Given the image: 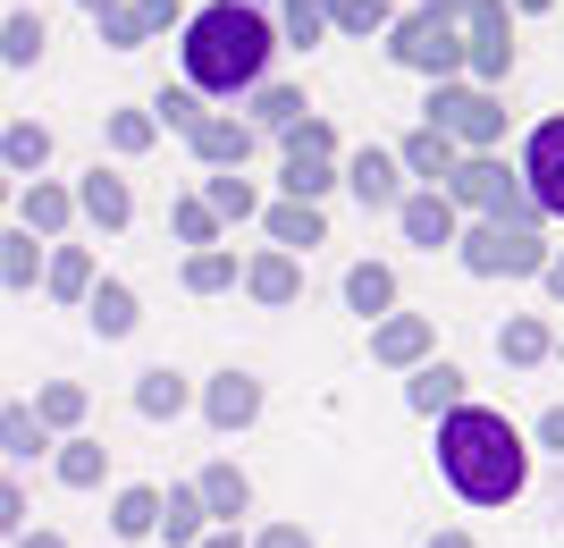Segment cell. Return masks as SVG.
Segmentation results:
<instances>
[{
    "label": "cell",
    "mask_w": 564,
    "mask_h": 548,
    "mask_svg": "<svg viewBox=\"0 0 564 548\" xmlns=\"http://www.w3.org/2000/svg\"><path fill=\"white\" fill-rule=\"evenodd\" d=\"M438 473L455 481V498L471 506H506L522 498V473H531V455H522L514 422L489 406H455L447 430H438Z\"/></svg>",
    "instance_id": "cell-1"
},
{
    "label": "cell",
    "mask_w": 564,
    "mask_h": 548,
    "mask_svg": "<svg viewBox=\"0 0 564 548\" xmlns=\"http://www.w3.org/2000/svg\"><path fill=\"white\" fill-rule=\"evenodd\" d=\"M270 51L279 43H270L261 9H245V0H212V9L186 25V76L203 94H245V85H261Z\"/></svg>",
    "instance_id": "cell-2"
},
{
    "label": "cell",
    "mask_w": 564,
    "mask_h": 548,
    "mask_svg": "<svg viewBox=\"0 0 564 548\" xmlns=\"http://www.w3.org/2000/svg\"><path fill=\"white\" fill-rule=\"evenodd\" d=\"M531 203L540 212H564V119H547L531 136Z\"/></svg>",
    "instance_id": "cell-3"
},
{
    "label": "cell",
    "mask_w": 564,
    "mask_h": 548,
    "mask_svg": "<svg viewBox=\"0 0 564 548\" xmlns=\"http://www.w3.org/2000/svg\"><path fill=\"white\" fill-rule=\"evenodd\" d=\"M471 270H540V254H531V237H506V228H480V237L464 245Z\"/></svg>",
    "instance_id": "cell-4"
},
{
    "label": "cell",
    "mask_w": 564,
    "mask_h": 548,
    "mask_svg": "<svg viewBox=\"0 0 564 548\" xmlns=\"http://www.w3.org/2000/svg\"><path fill=\"white\" fill-rule=\"evenodd\" d=\"M397 51L413 60V68H455V34H447V18H413Z\"/></svg>",
    "instance_id": "cell-5"
},
{
    "label": "cell",
    "mask_w": 564,
    "mask_h": 548,
    "mask_svg": "<svg viewBox=\"0 0 564 548\" xmlns=\"http://www.w3.org/2000/svg\"><path fill=\"white\" fill-rule=\"evenodd\" d=\"M43 448H51V430L34 422V406H0V455L9 464H34Z\"/></svg>",
    "instance_id": "cell-6"
},
{
    "label": "cell",
    "mask_w": 564,
    "mask_h": 548,
    "mask_svg": "<svg viewBox=\"0 0 564 548\" xmlns=\"http://www.w3.org/2000/svg\"><path fill=\"white\" fill-rule=\"evenodd\" d=\"M203 406H212L219 430H236V422H253V413H261V388L245 380V372H228V380H212V397H203Z\"/></svg>",
    "instance_id": "cell-7"
},
{
    "label": "cell",
    "mask_w": 564,
    "mask_h": 548,
    "mask_svg": "<svg viewBox=\"0 0 564 548\" xmlns=\"http://www.w3.org/2000/svg\"><path fill=\"white\" fill-rule=\"evenodd\" d=\"M194 498H203V515H245V498H253V490H245V473H236V464H212V473H203V490H194Z\"/></svg>",
    "instance_id": "cell-8"
},
{
    "label": "cell",
    "mask_w": 564,
    "mask_h": 548,
    "mask_svg": "<svg viewBox=\"0 0 564 548\" xmlns=\"http://www.w3.org/2000/svg\"><path fill=\"white\" fill-rule=\"evenodd\" d=\"M135 406L152 413V422H169V413H186V380H177V372H143V380H135Z\"/></svg>",
    "instance_id": "cell-9"
},
{
    "label": "cell",
    "mask_w": 564,
    "mask_h": 548,
    "mask_svg": "<svg viewBox=\"0 0 564 548\" xmlns=\"http://www.w3.org/2000/svg\"><path fill=\"white\" fill-rule=\"evenodd\" d=\"M430 119L464 127V136L480 143V136H489V127H497V110H489V101H480V94H447V101H430Z\"/></svg>",
    "instance_id": "cell-10"
},
{
    "label": "cell",
    "mask_w": 564,
    "mask_h": 548,
    "mask_svg": "<svg viewBox=\"0 0 564 548\" xmlns=\"http://www.w3.org/2000/svg\"><path fill=\"white\" fill-rule=\"evenodd\" d=\"M94 330H101V337H127V330H135V296H127L118 279L94 287Z\"/></svg>",
    "instance_id": "cell-11"
},
{
    "label": "cell",
    "mask_w": 564,
    "mask_h": 548,
    "mask_svg": "<svg viewBox=\"0 0 564 548\" xmlns=\"http://www.w3.org/2000/svg\"><path fill=\"white\" fill-rule=\"evenodd\" d=\"M34 422H43V430H68V422H85V388H76V380H51L43 397H34Z\"/></svg>",
    "instance_id": "cell-12"
},
{
    "label": "cell",
    "mask_w": 564,
    "mask_h": 548,
    "mask_svg": "<svg viewBox=\"0 0 564 548\" xmlns=\"http://www.w3.org/2000/svg\"><path fill=\"white\" fill-rule=\"evenodd\" d=\"M161 531H169V548H194V531H203V498H194V490H169V498H161Z\"/></svg>",
    "instance_id": "cell-13"
},
{
    "label": "cell",
    "mask_w": 564,
    "mask_h": 548,
    "mask_svg": "<svg viewBox=\"0 0 564 548\" xmlns=\"http://www.w3.org/2000/svg\"><path fill=\"white\" fill-rule=\"evenodd\" d=\"M404 228H413V245H447L455 237V212L438 203V194H422V203H404Z\"/></svg>",
    "instance_id": "cell-14"
},
{
    "label": "cell",
    "mask_w": 564,
    "mask_h": 548,
    "mask_svg": "<svg viewBox=\"0 0 564 548\" xmlns=\"http://www.w3.org/2000/svg\"><path fill=\"white\" fill-rule=\"evenodd\" d=\"M101 464H110V448H94V439H68V448H59V481H68V490H94Z\"/></svg>",
    "instance_id": "cell-15"
},
{
    "label": "cell",
    "mask_w": 564,
    "mask_h": 548,
    "mask_svg": "<svg viewBox=\"0 0 564 548\" xmlns=\"http://www.w3.org/2000/svg\"><path fill=\"white\" fill-rule=\"evenodd\" d=\"M0 60H9V68H34V60H43V18H9L0 25Z\"/></svg>",
    "instance_id": "cell-16"
},
{
    "label": "cell",
    "mask_w": 564,
    "mask_h": 548,
    "mask_svg": "<svg viewBox=\"0 0 564 548\" xmlns=\"http://www.w3.org/2000/svg\"><path fill=\"white\" fill-rule=\"evenodd\" d=\"M354 194H362V203H397V161H388V152H362V161H354Z\"/></svg>",
    "instance_id": "cell-17"
},
{
    "label": "cell",
    "mask_w": 564,
    "mask_h": 548,
    "mask_svg": "<svg viewBox=\"0 0 564 548\" xmlns=\"http://www.w3.org/2000/svg\"><path fill=\"white\" fill-rule=\"evenodd\" d=\"M455 397H464V372H455V363H430L422 380H413V406H422V413L455 406Z\"/></svg>",
    "instance_id": "cell-18"
},
{
    "label": "cell",
    "mask_w": 564,
    "mask_h": 548,
    "mask_svg": "<svg viewBox=\"0 0 564 548\" xmlns=\"http://www.w3.org/2000/svg\"><path fill=\"white\" fill-rule=\"evenodd\" d=\"M76 203H85L101 228H118V219H127V186H118V178H101V169L85 178V194H76Z\"/></svg>",
    "instance_id": "cell-19"
},
{
    "label": "cell",
    "mask_w": 564,
    "mask_h": 548,
    "mask_svg": "<svg viewBox=\"0 0 564 548\" xmlns=\"http://www.w3.org/2000/svg\"><path fill=\"white\" fill-rule=\"evenodd\" d=\"M388 296H397V279H388L379 262H362V270L346 279V304H354V312H388Z\"/></svg>",
    "instance_id": "cell-20"
},
{
    "label": "cell",
    "mask_w": 564,
    "mask_h": 548,
    "mask_svg": "<svg viewBox=\"0 0 564 548\" xmlns=\"http://www.w3.org/2000/svg\"><path fill=\"white\" fill-rule=\"evenodd\" d=\"M110 524L127 531V540L152 531V524H161V490H118V515H110Z\"/></svg>",
    "instance_id": "cell-21"
},
{
    "label": "cell",
    "mask_w": 564,
    "mask_h": 548,
    "mask_svg": "<svg viewBox=\"0 0 564 548\" xmlns=\"http://www.w3.org/2000/svg\"><path fill=\"white\" fill-rule=\"evenodd\" d=\"M43 152H51L43 127H9V136H0V161L9 169H43Z\"/></svg>",
    "instance_id": "cell-22"
},
{
    "label": "cell",
    "mask_w": 564,
    "mask_h": 548,
    "mask_svg": "<svg viewBox=\"0 0 564 548\" xmlns=\"http://www.w3.org/2000/svg\"><path fill=\"white\" fill-rule=\"evenodd\" d=\"M422 346H430L422 321H388V330H379V355H388V363H413Z\"/></svg>",
    "instance_id": "cell-23"
},
{
    "label": "cell",
    "mask_w": 564,
    "mask_h": 548,
    "mask_svg": "<svg viewBox=\"0 0 564 548\" xmlns=\"http://www.w3.org/2000/svg\"><path fill=\"white\" fill-rule=\"evenodd\" d=\"M270 228H279V245H321V212H312V203H286Z\"/></svg>",
    "instance_id": "cell-24"
},
{
    "label": "cell",
    "mask_w": 564,
    "mask_h": 548,
    "mask_svg": "<svg viewBox=\"0 0 564 548\" xmlns=\"http://www.w3.org/2000/svg\"><path fill=\"white\" fill-rule=\"evenodd\" d=\"M404 161L422 169V178H447V161H455V152H447V136L430 127V136H413V143H404Z\"/></svg>",
    "instance_id": "cell-25"
},
{
    "label": "cell",
    "mask_w": 564,
    "mask_h": 548,
    "mask_svg": "<svg viewBox=\"0 0 564 548\" xmlns=\"http://www.w3.org/2000/svg\"><path fill=\"white\" fill-rule=\"evenodd\" d=\"M0 279L34 287V237H0Z\"/></svg>",
    "instance_id": "cell-26"
},
{
    "label": "cell",
    "mask_w": 564,
    "mask_h": 548,
    "mask_svg": "<svg viewBox=\"0 0 564 548\" xmlns=\"http://www.w3.org/2000/svg\"><path fill=\"white\" fill-rule=\"evenodd\" d=\"M85 287H94V262H85V254H59V262H51V296H85Z\"/></svg>",
    "instance_id": "cell-27"
},
{
    "label": "cell",
    "mask_w": 564,
    "mask_h": 548,
    "mask_svg": "<svg viewBox=\"0 0 564 548\" xmlns=\"http://www.w3.org/2000/svg\"><path fill=\"white\" fill-rule=\"evenodd\" d=\"M506 355H514V363H540L547 355V330H540V321H514V330H506Z\"/></svg>",
    "instance_id": "cell-28"
},
{
    "label": "cell",
    "mask_w": 564,
    "mask_h": 548,
    "mask_svg": "<svg viewBox=\"0 0 564 548\" xmlns=\"http://www.w3.org/2000/svg\"><path fill=\"white\" fill-rule=\"evenodd\" d=\"M253 296L286 304V296H295V262H261V270H253Z\"/></svg>",
    "instance_id": "cell-29"
},
{
    "label": "cell",
    "mask_w": 564,
    "mask_h": 548,
    "mask_svg": "<svg viewBox=\"0 0 564 548\" xmlns=\"http://www.w3.org/2000/svg\"><path fill=\"white\" fill-rule=\"evenodd\" d=\"M25 219H34V228H59V219H68V194L34 186V194H25Z\"/></svg>",
    "instance_id": "cell-30"
},
{
    "label": "cell",
    "mask_w": 564,
    "mask_h": 548,
    "mask_svg": "<svg viewBox=\"0 0 564 548\" xmlns=\"http://www.w3.org/2000/svg\"><path fill=\"white\" fill-rule=\"evenodd\" d=\"M194 143H203L212 161H236V152H245V127H194Z\"/></svg>",
    "instance_id": "cell-31"
},
{
    "label": "cell",
    "mask_w": 564,
    "mask_h": 548,
    "mask_svg": "<svg viewBox=\"0 0 564 548\" xmlns=\"http://www.w3.org/2000/svg\"><path fill=\"white\" fill-rule=\"evenodd\" d=\"M228 270H236L228 254H194V270H186V279H194V287H228Z\"/></svg>",
    "instance_id": "cell-32"
},
{
    "label": "cell",
    "mask_w": 564,
    "mask_h": 548,
    "mask_svg": "<svg viewBox=\"0 0 564 548\" xmlns=\"http://www.w3.org/2000/svg\"><path fill=\"white\" fill-rule=\"evenodd\" d=\"M25 524V498H18V481H0V540H18Z\"/></svg>",
    "instance_id": "cell-33"
},
{
    "label": "cell",
    "mask_w": 564,
    "mask_h": 548,
    "mask_svg": "<svg viewBox=\"0 0 564 548\" xmlns=\"http://www.w3.org/2000/svg\"><path fill=\"white\" fill-rule=\"evenodd\" d=\"M286 18H295V43H312L321 34V0H286Z\"/></svg>",
    "instance_id": "cell-34"
},
{
    "label": "cell",
    "mask_w": 564,
    "mask_h": 548,
    "mask_svg": "<svg viewBox=\"0 0 564 548\" xmlns=\"http://www.w3.org/2000/svg\"><path fill=\"white\" fill-rule=\"evenodd\" d=\"M295 110H304L295 94H270V101H261V127H295Z\"/></svg>",
    "instance_id": "cell-35"
},
{
    "label": "cell",
    "mask_w": 564,
    "mask_h": 548,
    "mask_svg": "<svg viewBox=\"0 0 564 548\" xmlns=\"http://www.w3.org/2000/svg\"><path fill=\"white\" fill-rule=\"evenodd\" d=\"M212 203H219V212H236V219H245V212H253V194H245V186H236V178H219V186H212Z\"/></svg>",
    "instance_id": "cell-36"
},
{
    "label": "cell",
    "mask_w": 564,
    "mask_h": 548,
    "mask_svg": "<svg viewBox=\"0 0 564 548\" xmlns=\"http://www.w3.org/2000/svg\"><path fill=\"white\" fill-rule=\"evenodd\" d=\"M337 18H346V25H371V18H379V0H337Z\"/></svg>",
    "instance_id": "cell-37"
},
{
    "label": "cell",
    "mask_w": 564,
    "mask_h": 548,
    "mask_svg": "<svg viewBox=\"0 0 564 548\" xmlns=\"http://www.w3.org/2000/svg\"><path fill=\"white\" fill-rule=\"evenodd\" d=\"M261 548H312V540H304L295 524H279V531H261Z\"/></svg>",
    "instance_id": "cell-38"
},
{
    "label": "cell",
    "mask_w": 564,
    "mask_h": 548,
    "mask_svg": "<svg viewBox=\"0 0 564 548\" xmlns=\"http://www.w3.org/2000/svg\"><path fill=\"white\" fill-rule=\"evenodd\" d=\"M540 439H547V448H564V406H556V413L540 422Z\"/></svg>",
    "instance_id": "cell-39"
},
{
    "label": "cell",
    "mask_w": 564,
    "mask_h": 548,
    "mask_svg": "<svg viewBox=\"0 0 564 548\" xmlns=\"http://www.w3.org/2000/svg\"><path fill=\"white\" fill-rule=\"evenodd\" d=\"M18 548H59V540H51V531H18Z\"/></svg>",
    "instance_id": "cell-40"
},
{
    "label": "cell",
    "mask_w": 564,
    "mask_h": 548,
    "mask_svg": "<svg viewBox=\"0 0 564 548\" xmlns=\"http://www.w3.org/2000/svg\"><path fill=\"white\" fill-rule=\"evenodd\" d=\"M430 548H471V540H464V531H438V540H430Z\"/></svg>",
    "instance_id": "cell-41"
},
{
    "label": "cell",
    "mask_w": 564,
    "mask_h": 548,
    "mask_svg": "<svg viewBox=\"0 0 564 548\" xmlns=\"http://www.w3.org/2000/svg\"><path fill=\"white\" fill-rule=\"evenodd\" d=\"M203 548H236V531H219V540H203Z\"/></svg>",
    "instance_id": "cell-42"
},
{
    "label": "cell",
    "mask_w": 564,
    "mask_h": 548,
    "mask_svg": "<svg viewBox=\"0 0 564 548\" xmlns=\"http://www.w3.org/2000/svg\"><path fill=\"white\" fill-rule=\"evenodd\" d=\"M547 279H556V296H564V262H556V270H547Z\"/></svg>",
    "instance_id": "cell-43"
},
{
    "label": "cell",
    "mask_w": 564,
    "mask_h": 548,
    "mask_svg": "<svg viewBox=\"0 0 564 548\" xmlns=\"http://www.w3.org/2000/svg\"><path fill=\"white\" fill-rule=\"evenodd\" d=\"M85 9H101V0H85Z\"/></svg>",
    "instance_id": "cell-44"
},
{
    "label": "cell",
    "mask_w": 564,
    "mask_h": 548,
    "mask_svg": "<svg viewBox=\"0 0 564 548\" xmlns=\"http://www.w3.org/2000/svg\"><path fill=\"white\" fill-rule=\"evenodd\" d=\"M531 9H547V0H531Z\"/></svg>",
    "instance_id": "cell-45"
},
{
    "label": "cell",
    "mask_w": 564,
    "mask_h": 548,
    "mask_svg": "<svg viewBox=\"0 0 564 548\" xmlns=\"http://www.w3.org/2000/svg\"><path fill=\"white\" fill-rule=\"evenodd\" d=\"M0 194H9V186H0Z\"/></svg>",
    "instance_id": "cell-46"
}]
</instances>
